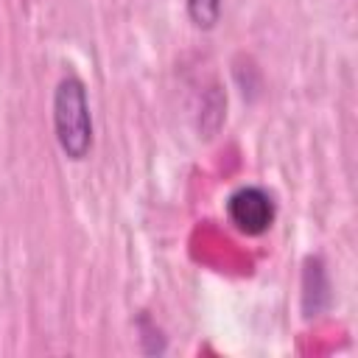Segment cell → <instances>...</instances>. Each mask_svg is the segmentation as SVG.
<instances>
[{
  "label": "cell",
  "mask_w": 358,
  "mask_h": 358,
  "mask_svg": "<svg viewBox=\"0 0 358 358\" xmlns=\"http://www.w3.org/2000/svg\"><path fill=\"white\" fill-rule=\"evenodd\" d=\"M221 3L224 0H187V17L196 28L210 31L221 20Z\"/></svg>",
  "instance_id": "277c9868"
},
{
  "label": "cell",
  "mask_w": 358,
  "mask_h": 358,
  "mask_svg": "<svg viewBox=\"0 0 358 358\" xmlns=\"http://www.w3.org/2000/svg\"><path fill=\"white\" fill-rule=\"evenodd\" d=\"M327 305H330V280L322 257L310 255L305 257V266H302V313L305 319H313L324 313Z\"/></svg>",
  "instance_id": "3957f363"
},
{
  "label": "cell",
  "mask_w": 358,
  "mask_h": 358,
  "mask_svg": "<svg viewBox=\"0 0 358 358\" xmlns=\"http://www.w3.org/2000/svg\"><path fill=\"white\" fill-rule=\"evenodd\" d=\"M227 215H229V224L238 232H243L249 238H257V235L271 229V224L277 218V204H274V199L266 187L243 185V187L229 193Z\"/></svg>",
  "instance_id": "7a4b0ae2"
},
{
  "label": "cell",
  "mask_w": 358,
  "mask_h": 358,
  "mask_svg": "<svg viewBox=\"0 0 358 358\" xmlns=\"http://www.w3.org/2000/svg\"><path fill=\"white\" fill-rule=\"evenodd\" d=\"M53 129L62 154L73 162L90 157L92 148V112L87 84L78 76H64L53 90Z\"/></svg>",
  "instance_id": "6da1fadb"
}]
</instances>
